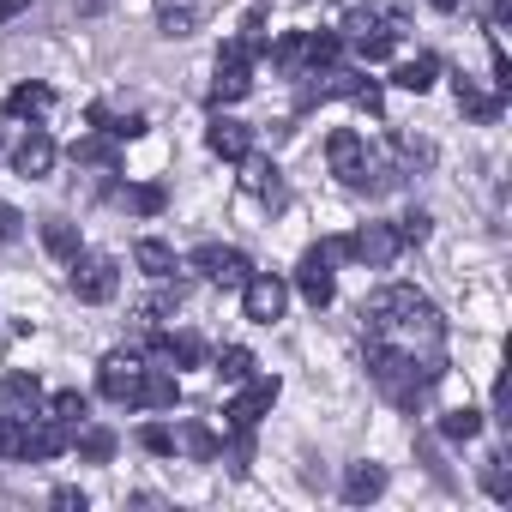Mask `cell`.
Listing matches in <instances>:
<instances>
[{"label": "cell", "instance_id": "cell-1", "mask_svg": "<svg viewBox=\"0 0 512 512\" xmlns=\"http://www.w3.org/2000/svg\"><path fill=\"white\" fill-rule=\"evenodd\" d=\"M362 320H368V332L374 338H392V344H404V350H416V344H440V308L416 290V284H386V290H374L368 302H362Z\"/></svg>", "mask_w": 512, "mask_h": 512}, {"label": "cell", "instance_id": "cell-2", "mask_svg": "<svg viewBox=\"0 0 512 512\" xmlns=\"http://www.w3.org/2000/svg\"><path fill=\"white\" fill-rule=\"evenodd\" d=\"M368 374H374V386H380L392 404L416 410V398L446 374V362H440L434 350L416 356V350H404V344H392V338H368Z\"/></svg>", "mask_w": 512, "mask_h": 512}, {"label": "cell", "instance_id": "cell-3", "mask_svg": "<svg viewBox=\"0 0 512 512\" xmlns=\"http://www.w3.org/2000/svg\"><path fill=\"white\" fill-rule=\"evenodd\" d=\"M266 49V37H235L217 55V79H211V103H241L253 91V55Z\"/></svg>", "mask_w": 512, "mask_h": 512}, {"label": "cell", "instance_id": "cell-4", "mask_svg": "<svg viewBox=\"0 0 512 512\" xmlns=\"http://www.w3.org/2000/svg\"><path fill=\"white\" fill-rule=\"evenodd\" d=\"M67 266H73L67 284H73L79 302H91V308H97V302H115V290H121V266L109 260V253H79V260H67Z\"/></svg>", "mask_w": 512, "mask_h": 512}, {"label": "cell", "instance_id": "cell-5", "mask_svg": "<svg viewBox=\"0 0 512 512\" xmlns=\"http://www.w3.org/2000/svg\"><path fill=\"white\" fill-rule=\"evenodd\" d=\"M199 278H211L217 290H241L247 278H253V260L241 247H217V241H205V247H193V260H187Z\"/></svg>", "mask_w": 512, "mask_h": 512}, {"label": "cell", "instance_id": "cell-6", "mask_svg": "<svg viewBox=\"0 0 512 512\" xmlns=\"http://www.w3.org/2000/svg\"><path fill=\"white\" fill-rule=\"evenodd\" d=\"M284 308H290V284H284V278L253 272V278L241 284V314H247L253 326H278V320H284Z\"/></svg>", "mask_w": 512, "mask_h": 512}, {"label": "cell", "instance_id": "cell-7", "mask_svg": "<svg viewBox=\"0 0 512 512\" xmlns=\"http://www.w3.org/2000/svg\"><path fill=\"white\" fill-rule=\"evenodd\" d=\"M278 374H253V380H241V392L229 398V410H223V422L229 428H260V416L278 404Z\"/></svg>", "mask_w": 512, "mask_h": 512}, {"label": "cell", "instance_id": "cell-8", "mask_svg": "<svg viewBox=\"0 0 512 512\" xmlns=\"http://www.w3.org/2000/svg\"><path fill=\"white\" fill-rule=\"evenodd\" d=\"M326 157H332V175H338L344 187H362V181H368V169H374L368 139H362V133H350V127H338V133L326 139Z\"/></svg>", "mask_w": 512, "mask_h": 512}, {"label": "cell", "instance_id": "cell-9", "mask_svg": "<svg viewBox=\"0 0 512 512\" xmlns=\"http://www.w3.org/2000/svg\"><path fill=\"white\" fill-rule=\"evenodd\" d=\"M139 380H145V356H139V350H109L103 368H97V386H103V398H115V404H133V398H139Z\"/></svg>", "mask_w": 512, "mask_h": 512}, {"label": "cell", "instance_id": "cell-10", "mask_svg": "<svg viewBox=\"0 0 512 512\" xmlns=\"http://www.w3.org/2000/svg\"><path fill=\"white\" fill-rule=\"evenodd\" d=\"M404 253V235H398V223H362L356 235H350V260H362V266H392Z\"/></svg>", "mask_w": 512, "mask_h": 512}, {"label": "cell", "instance_id": "cell-11", "mask_svg": "<svg viewBox=\"0 0 512 512\" xmlns=\"http://www.w3.org/2000/svg\"><path fill=\"white\" fill-rule=\"evenodd\" d=\"M296 290H302V302H314V308H326V302L338 296L332 247H308V253H302V266H296Z\"/></svg>", "mask_w": 512, "mask_h": 512}, {"label": "cell", "instance_id": "cell-12", "mask_svg": "<svg viewBox=\"0 0 512 512\" xmlns=\"http://www.w3.org/2000/svg\"><path fill=\"white\" fill-rule=\"evenodd\" d=\"M55 157H61V151H55V139H49L43 127H31V133L13 145V169H19L25 181H43V175L55 169Z\"/></svg>", "mask_w": 512, "mask_h": 512}, {"label": "cell", "instance_id": "cell-13", "mask_svg": "<svg viewBox=\"0 0 512 512\" xmlns=\"http://www.w3.org/2000/svg\"><path fill=\"white\" fill-rule=\"evenodd\" d=\"M43 386H37V374H7L0 380V416H43Z\"/></svg>", "mask_w": 512, "mask_h": 512}, {"label": "cell", "instance_id": "cell-14", "mask_svg": "<svg viewBox=\"0 0 512 512\" xmlns=\"http://www.w3.org/2000/svg\"><path fill=\"white\" fill-rule=\"evenodd\" d=\"M139 410H175L181 404V380H175V368H145V380H139V398H133Z\"/></svg>", "mask_w": 512, "mask_h": 512}, {"label": "cell", "instance_id": "cell-15", "mask_svg": "<svg viewBox=\"0 0 512 512\" xmlns=\"http://www.w3.org/2000/svg\"><path fill=\"white\" fill-rule=\"evenodd\" d=\"M205 145H211L223 163H241V157L253 151V127H241V121H223V115H217V121L205 127Z\"/></svg>", "mask_w": 512, "mask_h": 512}, {"label": "cell", "instance_id": "cell-16", "mask_svg": "<svg viewBox=\"0 0 512 512\" xmlns=\"http://www.w3.org/2000/svg\"><path fill=\"white\" fill-rule=\"evenodd\" d=\"M49 109H55V91H49V85H19V91H7V115H13V121L43 127Z\"/></svg>", "mask_w": 512, "mask_h": 512}, {"label": "cell", "instance_id": "cell-17", "mask_svg": "<svg viewBox=\"0 0 512 512\" xmlns=\"http://www.w3.org/2000/svg\"><path fill=\"white\" fill-rule=\"evenodd\" d=\"M133 266H139L151 284H163V278L175 272V247H169V241H157V235H145V241L133 247Z\"/></svg>", "mask_w": 512, "mask_h": 512}, {"label": "cell", "instance_id": "cell-18", "mask_svg": "<svg viewBox=\"0 0 512 512\" xmlns=\"http://www.w3.org/2000/svg\"><path fill=\"white\" fill-rule=\"evenodd\" d=\"M380 494H386V470H380V464H350L344 500H350V506H368V500H380Z\"/></svg>", "mask_w": 512, "mask_h": 512}, {"label": "cell", "instance_id": "cell-19", "mask_svg": "<svg viewBox=\"0 0 512 512\" xmlns=\"http://www.w3.org/2000/svg\"><path fill=\"white\" fill-rule=\"evenodd\" d=\"M266 49H272V67H278V73H290V79L308 73V31H290V37H278V43H266Z\"/></svg>", "mask_w": 512, "mask_h": 512}, {"label": "cell", "instance_id": "cell-20", "mask_svg": "<svg viewBox=\"0 0 512 512\" xmlns=\"http://www.w3.org/2000/svg\"><path fill=\"white\" fill-rule=\"evenodd\" d=\"M121 139H109V133H85V139H73V163H85V169H115V151Z\"/></svg>", "mask_w": 512, "mask_h": 512}, {"label": "cell", "instance_id": "cell-21", "mask_svg": "<svg viewBox=\"0 0 512 512\" xmlns=\"http://www.w3.org/2000/svg\"><path fill=\"white\" fill-rule=\"evenodd\" d=\"M193 25H199V0H163V13H157L163 37H193Z\"/></svg>", "mask_w": 512, "mask_h": 512}, {"label": "cell", "instance_id": "cell-22", "mask_svg": "<svg viewBox=\"0 0 512 512\" xmlns=\"http://www.w3.org/2000/svg\"><path fill=\"white\" fill-rule=\"evenodd\" d=\"M434 79H440V61H434V55H416V61H404V67L392 73V85H398V91H416V97L434 91Z\"/></svg>", "mask_w": 512, "mask_h": 512}, {"label": "cell", "instance_id": "cell-23", "mask_svg": "<svg viewBox=\"0 0 512 512\" xmlns=\"http://www.w3.org/2000/svg\"><path fill=\"white\" fill-rule=\"evenodd\" d=\"M43 247L55 253V260H79V223L49 217V223H43Z\"/></svg>", "mask_w": 512, "mask_h": 512}, {"label": "cell", "instance_id": "cell-24", "mask_svg": "<svg viewBox=\"0 0 512 512\" xmlns=\"http://www.w3.org/2000/svg\"><path fill=\"white\" fill-rule=\"evenodd\" d=\"M500 103H506V97H488V91H476L470 79H458V109H464L470 121H494V115H500Z\"/></svg>", "mask_w": 512, "mask_h": 512}, {"label": "cell", "instance_id": "cell-25", "mask_svg": "<svg viewBox=\"0 0 512 512\" xmlns=\"http://www.w3.org/2000/svg\"><path fill=\"white\" fill-rule=\"evenodd\" d=\"M43 416H55V422H67V428H85V416H91V404H85V392H55V398L43 404Z\"/></svg>", "mask_w": 512, "mask_h": 512}, {"label": "cell", "instance_id": "cell-26", "mask_svg": "<svg viewBox=\"0 0 512 512\" xmlns=\"http://www.w3.org/2000/svg\"><path fill=\"white\" fill-rule=\"evenodd\" d=\"M338 49H344V37H338V31H308V73L338 67Z\"/></svg>", "mask_w": 512, "mask_h": 512}, {"label": "cell", "instance_id": "cell-27", "mask_svg": "<svg viewBox=\"0 0 512 512\" xmlns=\"http://www.w3.org/2000/svg\"><path fill=\"white\" fill-rule=\"evenodd\" d=\"M217 380H229V386L253 380V350H247V344H229V350L217 356Z\"/></svg>", "mask_w": 512, "mask_h": 512}, {"label": "cell", "instance_id": "cell-28", "mask_svg": "<svg viewBox=\"0 0 512 512\" xmlns=\"http://www.w3.org/2000/svg\"><path fill=\"white\" fill-rule=\"evenodd\" d=\"M73 434H79V458L85 464H109L115 458V434L109 428H73Z\"/></svg>", "mask_w": 512, "mask_h": 512}, {"label": "cell", "instance_id": "cell-29", "mask_svg": "<svg viewBox=\"0 0 512 512\" xmlns=\"http://www.w3.org/2000/svg\"><path fill=\"white\" fill-rule=\"evenodd\" d=\"M440 434L446 440H476L482 434V410H446L440 416Z\"/></svg>", "mask_w": 512, "mask_h": 512}, {"label": "cell", "instance_id": "cell-30", "mask_svg": "<svg viewBox=\"0 0 512 512\" xmlns=\"http://www.w3.org/2000/svg\"><path fill=\"white\" fill-rule=\"evenodd\" d=\"M181 446H187V452H193V458H199V464H211V458H217V446H223V440H217V434H211V428H205V422H187V428H181Z\"/></svg>", "mask_w": 512, "mask_h": 512}, {"label": "cell", "instance_id": "cell-31", "mask_svg": "<svg viewBox=\"0 0 512 512\" xmlns=\"http://www.w3.org/2000/svg\"><path fill=\"white\" fill-rule=\"evenodd\" d=\"M115 199H121L127 211H139V217H157V211H163V187H121Z\"/></svg>", "mask_w": 512, "mask_h": 512}, {"label": "cell", "instance_id": "cell-32", "mask_svg": "<svg viewBox=\"0 0 512 512\" xmlns=\"http://www.w3.org/2000/svg\"><path fill=\"white\" fill-rule=\"evenodd\" d=\"M241 163H247V187H253V193H278V169H272L266 157H253V151H247Z\"/></svg>", "mask_w": 512, "mask_h": 512}, {"label": "cell", "instance_id": "cell-33", "mask_svg": "<svg viewBox=\"0 0 512 512\" xmlns=\"http://www.w3.org/2000/svg\"><path fill=\"white\" fill-rule=\"evenodd\" d=\"M482 488H488L494 500H512V470H506V458H488V464H482Z\"/></svg>", "mask_w": 512, "mask_h": 512}, {"label": "cell", "instance_id": "cell-34", "mask_svg": "<svg viewBox=\"0 0 512 512\" xmlns=\"http://www.w3.org/2000/svg\"><path fill=\"white\" fill-rule=\"evenodd\" d=\"M139 446L157 452V458H169V452H175V434H169L163 422H145V428H139Z\"/></svg>", "mask_w": 512, "mask_h": 512}, {"label": "cell", "instance_id": "cell-35", "mask_svg": "<svg viewBox=\"0 0 512 512\" xmlns=\"http://www.w3.org/2000/svg\"><path fill=\"white\" fill-rule=\"evenodd\" d=\"M428 229H434V217H428V211H410V217L398 223V235H404V247H422V241H428Z\"/></svg>", "mask_w": 512, "mask_h": 512}, {"label": "cell", "instance_id": "cell-36", "mask_svg": "<svg viewBox=\"0 0 512 512\" xmlns=\"http://www.w3.org/2000/svg\"><path fill=\"white\" fill-rule=\"evenodd\" d=\"M19 235H25V217H19L7 199H0V241H19Z\"/></svg>", "mask_w": 512, "mask_h": 512}, {"label": "cell", "instance_id": "cell-37", "mask_svg": "<svg viewBox=\"0 0 512 512\" xmlns=\"http://www.w3.org/2000/svg\"><path fill=\"white\" fill-rule=\"evenodd\" d=\"M55 506H67V512H85V494H79V488H55Z\"/></svg>", "mask_w": 512, "mask_h": 512}, {"label": "cell", "instance_id": "cell-38", "mask_svg": "<svg viewBox=\"0 0 512 512\" xmlns=\"http://www.w3.org/2000/svg\"><path fill=\"white\" fill-rule=\"evenodd\" d=\"M19 13H31V0H0V25H13Z\"/></svg>", "mask_w": 512, "mask_h": 512}, {"label": "cell", "instance_id": "cell-39", "mask_svg": "<svg viewBox=\"0 0 512 512\" xmlns=\"http://www.w3.org/2000/svg\"><path fill=\"white\" fill-rule=\"evenodd\" d=\"M428 7H434V13H458V7H464V0H428Z\"/></svg>", "mask_w": 512, "mask_h": 512}]
</instances>
